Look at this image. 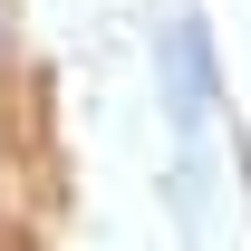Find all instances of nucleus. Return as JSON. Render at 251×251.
Returning a JSON list of instances; mask_svg holds the SVG:
<instances>
[{"instance_id": "nucleus-2", "label": "nucleus", "mask_w": 251, "mask_h": 251, "mask_svg": "<svg viewBox=\"0 0 251 251\" xmlns=\"http://www.w3.org/2000/svg\"><path fill=\"white\" fill-rule=\"evenodd\" d=\"M10 49H20V20H10V0H0V58H10Z\"/></svg>"}, {"instance_id": "nucleus-1", "label": "nucleus", "mask_w": 251, "mask_h": 251, "mask_svg": "<svg viewBox=\"0 0 251 251\" xmlns=\"http://www.w3.org/2000/svg\"><path fill=\"white\" fill-rule=\"evenodd\" d=\"M164 68V126H174V155H203V126H213V39H203V10H174L155 39Z\"/></svg>"}]
</instances>
